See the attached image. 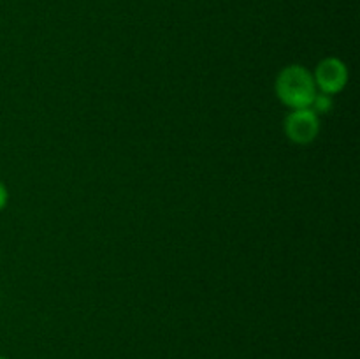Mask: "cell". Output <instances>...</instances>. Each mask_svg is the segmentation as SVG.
Masks as SVG:
<instances>
[{
	"instance_id": "5b68a950",
	"label": "cell",
	"mask_w": 360,
	"mask_h": 359,
	"mask_svg": "<svg viewBox=\"0 0 360 359\" xmlns=\"http://www.w3.org/2000/svg\"><path fill=\"white\" fill-rule=\"evenodd\" d=\"M7 201H9V194H7L6 185H4V183L0 182V211H2L4 208H6Z\"/></svg>"
},
{
	"instance_id": "6da1fadb",
	"label": "cell",
	"mask_w": 360,
	"mask_h": 359,
	"mask_svg": "<svg viewBox=\"0 0 360 359\" xmlns=\"http://www.w3.org/2000/svg\"><path fill=\"white\" fill-rule=\"evenodd\" d=\"M276 95L290 109L309 108L316 95L313 74L297 63L287 65L276 77Z\"/></svg>"
},
{
	"instance_id": "8992f818",
	"label": "cell",
	"mask_w": 360,
	"mask_h": 359,
	"mask_svg": "<svg viewBox=\"0 0 360 359\" xmlns=\"http://www.w3.org/2000/svg\"><path fill=\"white\" fill-rule=\"evenodd\" d=\"M0 359H7V358H6V355H0Z\"/></svg>"
},
{
	"instance_id": "277c9868",
	"label": "cell",
	"mask_w": 360,
	"mask_h": 359,
	"mask_svg": "<svg viewBox=\"0 0 360 359\" xmlns=\"http://www.w3.org/2000/svg\"><path fill=\"white\" fill-rule=\"evenodd\" d=\"M330 108H333V99H330V95L322 94V92L319 94V92H316V95H315V99H313L309 109H313L316 115H323V113L329 111Z\"/></svg>"
},
{
	"instance_id": "3957f363",
	"label": "cell",
	"mask_w": 360,
	"mask_h": 359,
	"mask_svg": "<svg viewBox=\"0 0 360 359\" xmlns=\"http://www.w3.org/2000/svg\"><path fill=\"white\" fill-rule=\"evenodd\" d=\"M313 80H315L316 88H319L322 94L336 95L347 87L348 67L345 65L343 60L336 58V56H329V58H323L322 62L316 65Z\"/></svg>"
},
{
	"instance_id": "7a4b0ae2",
	"label": "cell",
	"mask_w": 360,
	"mask_h": 359,
	"mask_svg": "<svg viewBox=\"0 0 360 359\" xmlns=\"http://www.w3.org/2000/svg\"><path fill=\"white\" fill-rule=\"evenodd\" d=\"M320 132V120L313 109H294L285 118V134L292 143L309 144Z\"/></svg>"
}]
</instances>
